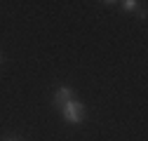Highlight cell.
<instances>
[{"instance_id":"cell-1","label":"cell","mask_w":148,"mask_h":141,"mask_svg":"<svg viewBox=\"0 0 148 141\" xmlns=\"http://www.w3.org/2000/svg\"><path fill=\"white\" fill-rule=\"evenodd\" d=\"M59 111H61V115H64V120L68 122V125H82V120H85V106L78 99H71V101L61 103Z\"/></svg>"},{"instance_id":"cell-2","label":"cell","mask_w":148,"mask_h":141,"mask_svg":"<svg viewBox=\"0 0 148 141\" xmlns=\"http://www.w3.org/2000/svg\"><path fill=\"white\" fill-rule=\"evenodd\" d=\"M71 99H75V92L71 90V87H66V85H61V87H57V92H54V106H59L61 103H66V101H71Z\"/></svg>"},{"instance_id":"cell-3","label":"cell","mask_w":148,"mask_h":141,"mask_svg":"<svg viewBox=\"0 0 148 141\" xmlns=\"http://www.w3.org/2000/svg\"><path fill=\"white\" fill-rule=\"evenodd\" d=\"M120 5H122V10H125V12H136L141 3H136V0H125V3H120Z\"/></svg>"},{"instance_id":"cell-4","label":"cell","mask_w":148,"mask_h":141,"mask_svg":"<svg viewBox=\"0 0 148 141\" xmlns=\"http://www.w3.org/2000/svg\"><path fill=\"white\" fill-rule=\"evenodd\" d=\"M5 141H16V139H5Z\"/></svg>"},{"instance_id":"cell-5","label":"cell","mask_w":148,"mask_h":141,"mask_svg":"<svg viewBox=\"0 0 148 141\" xmlns=\"http://www.w3.org/2000/svg\"><path fill=\"white\" fill-rule=\"evenodd\" d=\"M0 61H3V54H0Z\"/></svg>"}]
</instances>
